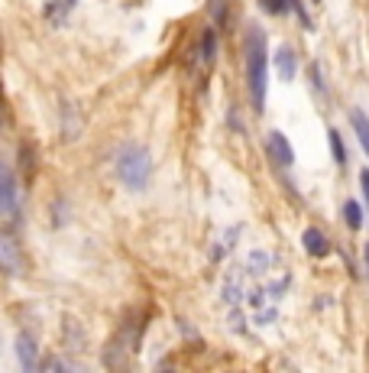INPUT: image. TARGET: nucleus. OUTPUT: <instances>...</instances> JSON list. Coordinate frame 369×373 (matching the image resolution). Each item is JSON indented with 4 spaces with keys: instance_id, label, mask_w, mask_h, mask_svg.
I'll return each instance as SVG.
<instances>
[{
    "instance_id": "obj_6",
    "label": "nucleus",
    "mask_w": 369,
    "mask_h": 373,
    "mask_svg": "<svg viewBox=\"0 0 369 373\" xmlns=\"http://www.w3.org/2000/svg\"><path fill=\"white\" fill-rule=\"evenodd\" d=\"M302 240H304V250H308L311 256H328L330 254V240L324 237L318 228H308L302 234Z\"/></svg>"
},
{
    "instance_id": "obj_13",
    "label": "nucleus",
    "mask_w": 369,
    "mask_h": 373,
    "mask_svg": "<svg viewBox=\"0 0 369 373\" xmlns=\"http://www.w3.org/2000/svg\"><path fill=\"white\" fill-rule=\"evenodd\" d=\"M260 4H262V10H266V13L279 17V13H286V4H288V0H260Z\"/></svg>"
},
{
    "instance_id": "obj_2",
    "label": "nucleus",
    "mask_w": 369,
    "mask_h": 373,
    "mask_svg": "<svg viewBox=\"0 0 369 373\" xmlns=\"http://www.w3.org/2000/svg\"><path fill=\"white\" fill-rule=\"evenodd\" d=\"M117 176H120V182H123L126 188H133V192L146 188V182H149V176H152L149 150H143V146H126L117 159Z\"/></svg>"
},
{
    "instance_id": "obj_15",
    "label": "nucleus",
    "mask_w": 369,
    "mask_h": 373,
    "mask_svg": "<svg viewBox=\"0 0 369 373\" xmlns=\"http://www.w3.org/2000/svg\"><path fill=\"white\" fill-rule=\"evenodd\" d=\"M360 185H363V198H366V204H369V169L360 172Z\"/></svg>"
},
{
    "instance_id": "obj_9",
    "label": "nucleus",
    "mask_w": 369,
    "mask_h": 373,
    "mask_svg": "<svg viewBox=\"0 0 369 373\" xmlns=\"http://www.w3.org/2000/svg\"><path fill=\"white\" fill-rule=\"evenodd\" d=\"M0 250H4V266H7V273L13 276V273L20 270V263H17V247H13V240H10V237H4Z\"/></svg>"
},
{
    "instance_id": "obj_16",
    "label": "nucleus",
    "mask_w": 369,
    "mask_h": 373,
    "mask_svg": "<svg viewBox=\"0 0 369 373\" xmlns=\"http://www.w3.org/2000/svg\"><path fill=\"white\" fill-rule=\"evenodd\" d=\"M366 266H369V247H366Z\"/></svg>"
},
{
    "instance_id": "obj_8",
    "label": "nucleus",
    "mask_w": 369,
    "mask_h": 373,
    "mask_svg": "<svg viewBox=\"0 0 369 373\" xmlns=\"http://www.w3.org/2000/svg\"><path fill=\"white\" fill-rule=\"evenodd\" d=\"M350 124H353V133H356V140H360V146H363V153L369 156V117L356 107V110H350Z\"/></svg>"
},
{
    "instance_id": "obj_11",
    "label": "nucleus",
    "mask_w": 369,
    "mask_h": 373,
    "mask_svg": "<svg viewBox=\"0 0 369 373\" xmlns=\"http://www.w3.org/2000/svg\"><path fill=\"white\" fill-rule=\"evenodd\" d=\"M344 214H347V224H350L353 230H360L363 228V208L356 202H347L344 204Z\"/></svg>"
},
{
    "instance_id": "obj_5",
    "label": "nucleus",
    "mask_w": 369,
    "mask_h": 373,
    "mask_svg": "<svg viewBox=\"0 0 369 373\" xmlns=\"http://www.w3.org/2000/svg\"><path fill=\"white\" fill-rule=\"evenodd\" d=\"M17 357H20V364H23L26 373H36V370H39V354H36L33 338L20 334V341H17Z\"/></svg>"
},
{
    "instance_id": "obj_1",
    "label": "nucleus",
    "mask_w": 369,
    "mask_h": 373,
    "mask_svg": "<svg viewBox=\"0 0 369 373\" xmlns=\"http://www.w3.org/2000/svg\"><path fill=\"white\" fill-rule=\"evenodd\" d=\"M246 85H250L253 107L262 110L269 88V52H266V33L260 26L246 30Z\"/></svg>"
},
{
    "instance_id": "obj_4",
    "label": "nucleus",
    "mask_w": 369,
    "mask_h": 373,
    "mask_svg": "<svg viewBox=\"0 0 369 373\" xmlns=\"http://www.w3.org/2000/svg\"><path fill=\"white\" fill-rule=\"evenodd\" d=\"M266 146H269V156L279 162V166H295V150H292V143H288L286 136L279 133V130H272V133L266 136Z\"/></svg>"
},
{
    "instance_id": "obj_10",
    "label": "nucleus",
    "mask_w": 369,
    "mask_h": 373,
    "mask_svg": "<svg viewBox=\"0 0 369 373\" xmlns=\"http://www.w3.org/2000/svg\"><path fill=\"white\" fill-rule=\"evenodd\" d=\"M328 140H330V153H334L337 166H347V150H344V140H340V133H337V130H330Z\"/></svg>"
},
{
    "instance_id": "obj_7",
    "label": "nucleus",
    "mask_w": 369,
    "mask_h": 373,
    "mask_svg": "<svg viewBox=\"0 0 369 373\" xmlns=\"http://www.w3.org/2000/svg\"><path fill=\"white\" fill-rule=\"evenodd\" d=\"M276 68H279V75L286 78V81H292V78H295L298 65H295V49H292V46H282V49L276 52Z\"/></svg>"
},
{
    "instance_id": "obj_14",
    "label": "nucleus",
    "mask_w": 369,
    "mask_h": 373,
    "mask_svg": "<svg viewBox=\"0 0 369 373\" xmlns=\"http://www.w3.org/2000/svg\"><path fill=\"white\" fill-rule=\"evenodd\" d=\"M208 7H210V17L217 20V23H224V7H227L224 0H210Z\"/></svg>"
},
{
    "instance_id": "obj_3",
    "label": "nucleus",
    "mask_w": 369,
    "mask_h": 373,
    "mask_svg": "<svg viewBox=\"0 0 369 373\" xmlns=\"http://www.w3.org/2000/svg\"><path fill=\"white\" fill-rule=\"evenodd\" d=\"M0 208H4V218L7 224H17L20 218V188L17 178H13V169H4V182H0Z\"/></svg>"
},
{
    "instance_id": "obj_12",
    "label": "nucleus",
    "mask_w": 369,
    "mask_h": 373,
    "mask_svg": "<svg viewBox=\"0 0 369 373\" xmlns=\"http://www.w3.org/2000/svg\"><path fill=\"white\" fill-rule=\"evenodd\" d=\"M214 46H217V33H214V30H204V33H201V55H204V62L214 59Z\"/></svg>"
}]
</instances>
